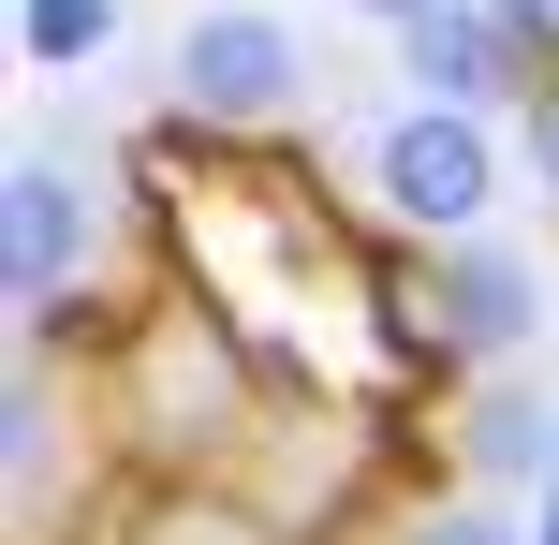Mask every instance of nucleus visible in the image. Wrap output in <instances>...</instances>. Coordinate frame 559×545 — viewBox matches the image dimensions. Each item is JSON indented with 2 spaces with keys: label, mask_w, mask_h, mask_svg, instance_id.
<instances>
[{
  "label": "nucleus",
  "mask_w": 559,
  "mask_h": 545,
  "mask_svg": "<svg viewBox=\"0 0 559 545\" xmlns=\"http://www.w3.org/2000/svg\"><path fill=\"white\" fill-rule=\"evenodd\" d=\"M251 369H265V340L222 310V295H163V310H133V340H118V369H104V413L147 442L163 472H206V458H236L251 442Z\"/></svg>",
  "instance_id": "f257e3e1"
},
{
  "label": "nucleus",
  "mask_w": 559,
  "mask_h": 545,
  "mask_svg": "<svg viewBox=\"0 0 559 545\" xmlns=\"http://www.w3.org/2000/svg\"><path fill=\"white\" fill-rule=\"evenodd\" d=\"M88 265H104V177L59 163V147H29V163L0 177V295L29 310V340H59V310L88 295Z\"/></svg>",
  "instance_id": "f03ea898"
},
{
  "label": "nucleus",
  "mask_w": 559,
  "mask_h": 545,
  "mask_svg": "<svg viewBox=\"0 0 559 545\" xmlns=\"http://www.w3.org/2000/svg\"><path fill=\"white\" fill-rule=\"evenodd\" d=\"M368 192H383L397 236H472L486 206H501V133H486V104H397L383 147H368Z\"/></svg>",
  "instance_id": "7ed1b4c3"
},
{
  "label": "nucleus",
  "mask_w": 559,
  "mask_h": 545,
  "mask_svg": "<svg viewBox=\"0 0 559 545\" xmlns=\"http://www.w3.org/2000/svg\"><path fill=\"white\" fill-rule=\"evenodd\" d=\"M545 324V281H531V251L515 236H427V265H413V340L442 354V369H515V340Z\"/></svg>",
  "instance_id": "20e7f679"
},
{
  "label": "nucleus",
  "mask_w": 559,
  "mask_h": 545,
  "mask_svg": "<svg viewBox=\"0 0 559 545\" xmlns=\"http://www.w3.org/2000/svg\"><path fill=\"white\" fill-rule=\"evenodd\" d=\"M295 88H309V45L265 0H206V15L177 29V118H192V133H265Z\"/></svg>",
  "instance_id": "39448f33"
},
{
  "label": "nucleus",
  "mask_w": 559,
  "mask_h": 545,
  "mask_svg": "<svg viewBox=\"0 0 559 545\" xmlns=\"http://www.w3.org/2000/svg\"><path fill=\"white\" fill-rule=\"evenodd\" d=\"M397 74H413L427 104H486V118H501V104H531V88H545V59L515 45L486 0H427V15L397 29Z\"/></svg>",
  "instance_id": "423d86ee"
},
{
  "label": "nucleus",
  "mask_w": 559,
  "mask_h": 545,
  "mask_svg": "<svg viewBox=\"0 0 559 545\" xmlns=\"http://www.w3.org/2000/svg\"><path fill=\"white\" fill-rule=\"evenodd\" d=\"M118 545H280V517L236 501V487H206V472H163V487L118 517Z\"/></svg>",
  "instance_id": "0eeeda50"
},
{
  "label": "nucleus",
  "mask_w": 559,
  "mask_h": 545,
  "mask_svg": "<svg viewBox=\"0 0 559 545\" xmlns=\"http://www.w3.org/2000/svg\"><path fill=\"white\" fill-rule=\"evenodd\" d=\"M456 458H472L486 487L545 472V458H559V399H531V383H501V369H486V383H472V413H456Z\"/></svg>",
  "instance_id": "6e6552de"
},
{
  "label": "nucleus",
  "mask_w": 559,
  "mask_h": 545,
  "mask_svg": "<svg viewBox=\"0 0 559 545\" xmlns=\"http://www.w3.org/2000/svg\"><path fill=\"white\" fill-rule=\"evenodd\" d=\"M118 45V0H15V59L29 74H88Z\"/></svg>",
  "instance_id": "1a4fd4ad"
},
{
  "label": "nucleus",
  "mask_w": 559,
  "mask_h": 545,
  "mask_svg": "<svg viewBox=\"0 0 559 545\" xmlns=\"http://www.w3.org/2000/svg\"><path fill=\"white\" fill-rule=\"evenodd\" d=\"M397 545H531V531H501V517H486V501H427V517L397 531Z\"/></svg>",
  "instance_id": "9d476101"
},
{
  "label": "nucleus",
  "mask_w": 559,
  "mask_h": 545,
  "mask_svg": "<svg viewBox=\"0 0 559 545\" xmlns=\"http://www.w3.org/2000/svg\"><path fill=\"white\" fill-rule=\"evenodd\" d=\"M486 15H501V29H515V45H531V59H545V74H559V0H486Z\"/></svg>",
  "instance_id": "9b49d317"
},
{
  "label": "nucleus",
  "mask_w": 559,
  "mask_h": 545,
  "mask_svg": "<svg viewBox=\"0 0 559 545\" xmlns=\"http://www.w3.org/2000/svg\"><path fill=\"white\" fill-rule=\"evenodd\" d=\"M531 177H545V206H559V74L531 88Z\"/></svg>",
  "instance_id": "f8f14e48"
},
{
  "label": "nucleus",
  "mask_w": 559,
  "mask_h": 545,
  "mask_svg": "<svg viewBox=\"0 0 559 545\" xmlns=\"http://www.w3.org/2000/svg\"><path fill=\"white\" fill-rule=\"evenodd\" d=\"M531 545H559V458L531 472Z\"/></svg>",
  "instance_id": "ddd939ff"
},
{
  "label": "nucleus",
  "mask_w": 559,
  "mask_h": 545,
  "mask_svg": "<svg viewBox=\"0 0 559 545\" xmlns=\"http://www.w3.org/2000/svg\"><path fill=\"white\" fill-rule=\"evenodd\" d=\"M354 15H383V29H413V15H427V0H354Z\"/></svg>",
  "instance_id": "4468645a"
}]
</instances>
